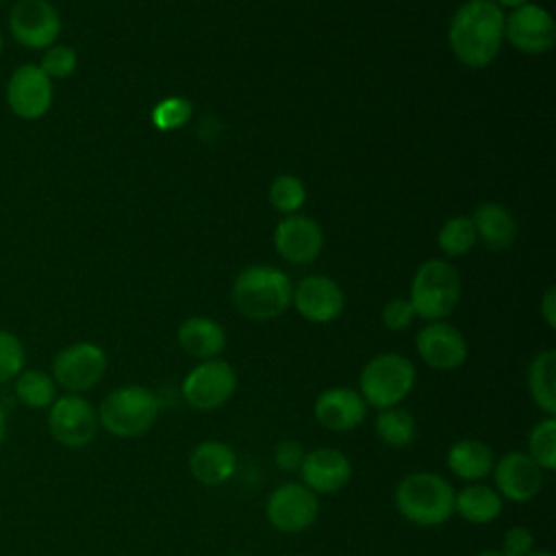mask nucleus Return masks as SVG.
Masks as SVG:
<instances>
[{"label": "nucleus", "instance_id": "f257e3e1", "mask_svg": "<svg viewBox=\"0 0 556 556\" xmlns=\"http://www.w3.org/2000/svg\"><path fill=\"white\" fill-rule=\"evenodd\" d=\"M504 9L493 0L463 2L447 30L454 56L467 67H486L495 61L504 41Z\"/></svg>", "mask_w": 556, "mask_h": 556}, {"label": "nucleus", "instance_id": "f03ea898", "mask_svg": "<svg viewBox=\"0 0 556 556\" xmlns=\"http://www.w3.org/2000/svg\"><path fill=\"white\" fill-rule=\"evenodd\" d=\"M454 486L434 471H413L393 491L397 513L421 528L443 526L454 515Z\"/></svg>", "mask_w": 556, "mask_h": 556}, {"label": "nucleus", "instance_id": "7ed1b4c3", "mask_svg": "<svg viewBox=\"0 0 556 556\" xmlns=\"http://www.w3.org/2000/svg\"><path fill=\"white\" fill-rule=\"evenodd\" d=\"M293 285L276 267H245L232 285V302L237 311L254 321H267L282 315L291 304Z\"/></svg>", "mask_w": 556, "mask_h": 556}, {"label": "nucleus", "instance_id": "20e7f679", "mask_svg": "<svg viewBox=\"0 0 556 556\" xmlns=\"http://www.w3.org/2000/svg\"><path fill=\"white\" fill-rule=\"evenodd\" d=\"M98 421L117 439H137L150 432L159 417V397L141 384H122L100 402Z\"/></svg>", "mask_w": 556, "mask_h": 556}, {"label": "nucleus", "instance_id": "39448f33", "mask_svg": "<svg viewBox=\"0 0 556 556\" xmlns=\"http://www.w3.org/2000/svg\"><path fill=\"white\" fill-rule=\"evenodd\" d=\"M415 365L397 354L384 352L367 361L358 376V393L367 406L378 410L400 406V402L413 391L415 387Z\"/></svg>", "mask_w": 556, "mask_h": 556}, {"label": "nucleus", "instance_id": "423d86ee", "mask_svg": "<svg viewBox=\"0 0 556 556\" xmlns=\"http://www.w3.org/2000/svg\"><path fill=\"white\" fill-rule=\"evenodd\" d=\"M460 298L458 271L441 258H430L413 276L410 306L417 317L428 321H441L447 317Z\"/></svg>", "mask_w": 556, "mask_h": 556}, {"label": "nucleus", "instance_id": "0eeeda50", "mask_svg": "<svg viewBox=\"0 0 556 556\" xmlns=\"http://www.w3.org/2000/svg\"><path fill=\"white\" fill-rule=\"evenodd\" d=\"M46 424L50 437L67 450L89 445L100 428L96 406L78 393L56 395V400L48 406Z\"/></svg>", "mask_w": 556, "mask_h": 556}, {"label": "nucleus", "instance_id": "6e6552de", "mask_svg": "<svg viewBox=\"0 0 556 556\" xmlns=\"http://www.w3.org/2000/svg\"><path fill=\"white\" fill-rule=\"evenodd\" d=\"M106 354L98 343L76 341L65 345L52 358V378L65 393H85L106 374Z\"/></svg>", "mask_w": 556, "mask_h": 556}, {"label": "nucleus", "instance_id": "1a4fd4ad", "mask_svg": "<svg viewBox=\"0 0 556 556\" xmlns=\"http://www.w3.org/2000/svg\"><path fill=\"white\" fill-rule=\"evenodd\" d=\"M237 389V371L219 358L200 361L180 384L185 402L195 410H215L224 406Z\"/></svg>", "mask_w": 556, "mask_h": 556}, {"label": "nucleus", "instance_id": "9d476101", "mask_svg": "<svg viewBox=\"0 0 556 556\" xmlns=\"http://www.w3.org/2000/svg\"><path fill=\"white\" fill-rule=\"evenodd\" d=\"M7 22L11 37L28 50H46L61 35V15L48 0H17Z\"/></svg>", "mask_w": 556, "mask_h": 556}, {"label": "nucleus", "instance_id": "9b49d317", "mask_svg": "<svg viewBox=\"0 0 556 556\" xmlns=\"http://www.w3.org/2000/svg\"><path fill=\"white\" fill-rule=\"evenodd\" d=\"M319 515V500L302 482H285L274 489L265 502L267 521L287 534L302 532L315 523Z\"/></svg>", "mask_w": 556, "mask_h": 556}, {"label": "nucleus", "instance_id": "f8f14e48", "mask_svg": "<svg viewBox=\"0 0 556 556\" xmlns=\"http://www.w3.org/2000/svg\"><path fill=\"white\" fill-rule=\"evenodd\" d=\"M52 80L37 63H24L13 70L7 83V104L20 119H41L52 106Z\"/></svg>", "mask_w": 556, "mask_h": 556}, {"label": "nucleus", "instance_id": "ddd939ff", "mask_svg": "<svg viewBox=\"0 0 556 556\" xmlns=\"http://www.w3.org/2000/svg\"><path fill=\"white\" fill-rule=\"evenodd\" d=\"M493 482L502 500L526 504L543 486V469L521 450H510L493 463Z\"/></svg>", "mask_w": 556, "mask_h": 556}, {"label": "nucleus", "instance_id": "4468645a", "mask_svg": "<svg viewBox=\"0 0 556 556\" xmlns=\"http://www.w3.org/2000/svg\"><path fill=\"white\" fill-rule=\"evenodd\" d=\"M504 37L515 50L541 54L552 50L556 41V24L547 9L539 4H521L504 20Z\"/></svg>", "mask_w": 556, "mask_h": 556}, {"label": "nucleus", "instance_id": "2eb2a0df", "mask_svg": "<svg viewBox=\"0 0 556 556\" xmlns=\"http://www.w3.org/2000/svg\"><path fill=\"white\" fill-rule=\"evenodd\" d=\"M415 348L419 358L437 371H450L460 367L469 354L463 332L447 321L426 324L417 332Z\"/></svg>", "mask_w": 556, "mask_h": 556}, {"label": "nucleus", "instance_id": "dca6fc26", "mask_svg": "<svg viewBox=\"0 0 556 556\" xmlns=\"http://www.w3.org/2000/svg\"><path fill=\"white\" fill-rule=\"evenodd\" d=\"M291 304H295V311L304 319L313 324H328L343 313L345 295L332 278L306 276L293 287Z\"/></svg>", "mask_w": 556, "mask_h": 556}, {"label": "nucleus", "instance_id": "f3484780", "mask_svg": "<svg viewBox=\"0 0 556 556\" xmlns=\"http://www.w3.org/2000/svg\"><path fill=\"white\" fill-rule=\"evenodd\" d=\"M274 245L285 261L304 265L319 256L324 245V235L315 219L291 213L278 222L274 230Z\"/></svg>", "mask_w": 556, "mask_h": 556}, {"label": "nucleus", "instance_id": "a211bd4d", "mask_svg": "<svg viewBox=\"0 0 556 556\" xmlns=\"http://www.w3.org/2000/svg\"><path fill=\"white\" fill-rule=\"evenodd\" d=\"M298 471L302 484L313 493H337L348 486L352 478V463L341 450L324 445L308 450Z\"/></svg>", "mask_w": 556, "mask_h": 556}, {"label": "nucleus", "instance_id": "6ab92c4d", "mask_svg": "<svg viewBox=\"0 0 556 556\" xmlns=\"http://www.w3.org/2000/svg\"><path fill=\"white\" fill-rule=\"evenodd\" d=\"M319 426L332 432H350L365 421L367 404L358 391L348 387H330L321 391L313 404Z\"/></svg>", "mask_w": 556, "mask_h": 556}, {"label": "nucleus", "instance_id": "aec40b11", "mask_svg": "<svg viewBox=\"0 0 556 556\" xmlns=\"http://www.w3.org/2000/svg\"><path fill=\"white\" fill-rule=\"evenodd\" d=\"M237 454L224 441H202L189 454V471L204 486H219L232 478Z\"/></svg>", "mask_w": 556, "mask_h": 556}, {"label": "nucleus", "instance_id": "412c9836", "mask_svg": "<svg viewBox=\"0 0 556 556\" xmlns=\"http://www.w3.org/2000/svg\"><path fill=\"white\" fill-rule=\"evenodd\" d=\"M504 510L502 495L484 482H467L454 493V515L473 526L493 523Z\"/></svg>", "mask_w": 556, "mask_h": 556}, {"label": "nucleus", "instance_id": "4be33fe9", "mask_svg": "<svg viewBox=\"0 0 556 556\" xmlns=\"http://www.w3.org/2000/svg\"><path fill=\"white\" fill-rule=\"evenodd\" d=\"M493 450L484 441L471 437L458 439L450 445L445 454L447 469L465 482H480L482 478H486L493 469Z\"/></svg>", "mask_w": 556, "mask_h": 556}, {"label": "nucleus", "instance_id": "5701e85b", "mask_svg": "<svg viewBox=\"0 0 556 556\" xmlns=\"http://www.w3.org/2000/svg\"><path fill=\"white\" fill-rule=\"evenodd\" d=\"M178 343L189 356L208 361L224 352L226 332L222 324L211 317H189L178 328Z\"/></svg>", "mask_w": 556, "mask_h": 556}, {"label": "nucleus", "instance_id": "b1692460", "mask_svg": "<svg viewBox=\"0 0 556 556\" xmlns=\"http://www.w3.org/2000/svg\"><path fill=\"white\" fill-rule=\"evenodd\" d=\"M471 222L476 230V241H480L489 250H506L517 237V224L502 204H495V202L480 204Z\"/></svg>", "mask_w": 556, "mask_h": 556}, {"label": "nucleus", "instance_id": "393cba45", "mask_svg": "<svg viewBox=\"0 0 556 556\" xmlns=\"http://www.w3.org/2000/svg\"><path fill=\"white\" fill-rule=\"evenodd\" d=\"M528 391L545 417L556 415V352L541 350L528 365Z\"/></svg>", "mask_w": 556, "mask_h": 556}, {"label": "nucleus", "instance_id": "a878e982", "mask_svg": "<svg viewBox=\"0 0 556 556\" xmlns=\"http://www.w3.org/2000/svg\"><path fill=\"white\" fill-rule=\"evenodd\" d=\"M374 432L384 445L402 450L415 441L417 421L406 408L391 406V408L378 410V415L374 419Z\"/></svg>", "mask_w": 556, "mask_h": 556}, {"label": "nucleus", "instance_id": "bb28decb", "mask_svg": "<svg viewBox=\"0 0 556 556\" xmlns=\"http://www.w3.org/2000/svg\"><path fill=\"white\" fill-rule=\"evenodd\" d=\"M56 382L43 369H22L13 380V391L20 404L33 410L48 408L56 400Z\"/></svg>", "mask_w": 556, "mask_h": 556}, {"label": "nucleus", "instance_id": "cd10ccee", "mask_svg": "<svg viewBox=\"0 0 556 556\" xmlns=\"http://www.w3.org/2000/svg\"><path fill=\"white\" fill-rule=\"evenodd\" d=\"M526 454L543 469H556V419L543 417L536 421L528 434V450Z\"/></svg>", "mask_w": 556, "mask_h": 556}, {"label": "nucleus", "instance_id": "c85d7f7f", "mask_svg": "<svg viewBox=\"0 0 556 556\" xmlns=\"http://www.w3.org/2000/svg\"><path fill=\"white\" fill-rule=\"evenodd\" d=\"M437 239H439V248H441L447 256L456 258V256L467 254V252L473 248V243H476V230H473L471 217H467V215H456V217L447 219V222L441 226Z\"/></svg>", "mask_w": 556, "mask_h": 556}, {"label": "nucleus", "instance_id": "c756f323", "mask_svg": "<svg viewBox=\"0 0 556 556\" xmlns=\"http://www.w3.org/2000/svg\"><path fill=\"white\" fill-rule=\"evenodd\" d=\"M304 200H306V189L300 178L289 176V174L274 178V182L269 187V202L276 211H280L285 215L298 213V208L304 204Z\"/></svg>", "mask_w": 556, "mask_h": 556}, {"label": "nucleus", "instance_id": "7c9ffc66", "mask_svg": "<svg viewBox=\"0 0 556 556\" xmlns=\"http://www.w3.org/2000/svg\"><path fill=\"white\" fill-rule=\"evenodd\" d=\"M26 350L24 343L9 330L0 328V387L13 382L24 369Z\"/></svg>", "mask_w": 556, "mask_h": 556}, {"label": "nucleus", "instance_id": "2f4dec72", "mask_svg": "<svg viewBox=\"0 0 556 556\" xmlns=\"http://www.w3.org/2000/svg\"><path fill=\"white\" fill-rule=\"evenodd\" d=\"M37 65L43 70V74L50 80H61L76 72L78 56H76L74 48H70L65 43H52L50 48L43 50L41 63H37Z\"/></svg>", "mask_w": 556, "mask_h": 556}, {"label": "nucleus", "instance_id": "473e14b6", "mask_svg": "<svg viewBox=\"0 0 556 556\" xmlns=\"http://www.w3.org/2000/svg\"><path fill=\"white\" fill-rule=\"evenodd\" d=\"M191 111H193V106L189 100L178 98V96L165 98L152 109V124L159 130H176L189 122Z\"/></svg>", "mask_w": 556, "mask_h": 556}, {"label": "nucleus", "instance_id": "72a5a7b5", "mask_svg": "<svg viewBox=\"0 0 556 556\" xmlns=\"http://www.w3.org/2000/svg\"><path fill=\"white\" fill-rule=\"evenodd\" d=\"M413 319H415V311L410 302L404 298H393L382 308V324L393 332L406 330L413 324Z\"/></svg>", "mask_w": 556, "mask_h": 556}, {"label": "nucleus", "instance_id": "f704fd0d", "mask_svg": "<svg viewBox=\"0 0 556 556\" xmlns=\"http://www.w3.org/2000/svg\"><path fill=\"white\" fill-rule=\"evenodd\" d=\"M500 549L506 556H528L534 549V534L526 526H513L504 532Z\"/></svg>", "mask_w": 556, "mask_h": 556}, {"label": "nucleus", "instance_id": "c9c22d12", "mask_svg": "<svg viewBox=\"0 0 556 556\" xmlns=\"http://www.w3.org/2000/svg\"><path fill=\"white\" fill-rule=\"evenodd\" d=\"M304 454L306 450L302 447L300 441H293V439H285L280 443H276L274 447V463L278 469L291 473V471H298L302 460H304Z\"/></svg>", "mask_w": 556, "mask_h": 556}, {"label": "nucleus", "instance_id": "e433bc0d", "mask_svg": "<svg viewBox=\"0 0 556 556\" xmlns=\"http://www.w3.org/2000/svg\"><path fill=\"white\" fill-rule=\"evenodd\" d=\"M541 315L549 328H556V291L549 287L541 300Z\"/></svg>", "mask_w": 556, "mask_h": 556}, {"label": "nucleus", "instance_id": "4c0bfd02", "mask_svg": "<svg viewBox=\"0 0 556 556\" xmlns=\"http://www.w3.org/2000/svg\"><path fill=\"white\" fill-rule=\"evenodd\" d=\"M7 432H9V421H7V413L0 408V447L7 439Z\"/></svg>", "mask_w": 556, "mask_h": 556}, {"label": "nucleus", "instance_id": "58836bf2", "mask_svg": "<svg viewBox=\"0 0 556 556\" xmlns=\"http://www.w3.org/2000/svg\"><path fill=\"white\" fill-rule=\"evenodd\" d=\"M500 9H517V7H521V4H528V0H493Z\"/></svg>", "mask_w": 556, "mask_h": 556}, {"label": "nucleus", "instance_id": "ea45409f", "mask_svg": "<svg viewBox=\"0 0 556 556\" xmlns=\"http://www.w3.org/2000/svg\"><path fill=\"white\" fill-rule=\"evenodd\" d=\"M473 556H506V554L497 547V549H484V552H478V554H473Z\"/></svg>", "mask_w": 556, "mask_h": 556}, {"label": "nucleus", "instance_id": "a19ab883", "mask_svg": "<svg viewBox=\"0 0 556 556\" xmlns=\"http://www.w3.org/2000/svg\"><path fill=\"white\" fill-rule=\"evenodd\" d=\"M528 556H554L549 549H532Z\"/></svg>", "mask_w": 556, "mask_h": 556}, {"label": "nucleus", "instance_id": "79ce46f5", "mask_svg": "<svg viewBox=\"0 0 556 556\" xmlns=\"http://www.w3.org/2000/svg\"><path fill=\"white\" fill-rule=\"evenodd\" d=\"M2 48H4V37H2V30H0V54H2Z\"/></svg>", "mask_w": 556, "mask_h": 556}, {"label": "nucleus", "instance_id": "37998d69", "mask_svg": "<svg viewBox=\"0 0 556 556\" xmlns=\"http://www.w3.org/2000/svg\"><path fill=\"white\" fill-rule=\"evenodd\" d=\"M2 2H7V0H0V4H2Z\"/></svg>", "mask_w": 556, "mask_h": 556}]
</instances>
